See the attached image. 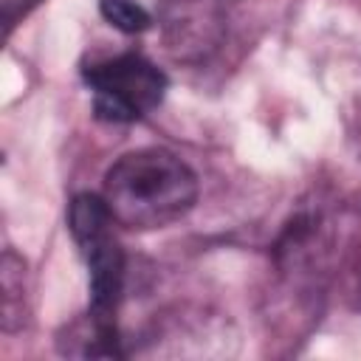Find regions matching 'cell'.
I'll list each match as a JSON object with an SVG mask.
<instances>
[{
	"mask_svg": "<svg viewBox=\"0 0 361 361\" xmlns=\"http://www.w3.org/2000/svg\"><path fill=\"white\" fill-rule=\"evenodd\" d=\"M102 197L118 226L164 228L195 206L197 175L175 152L147 147L121 155L107 169Z\"/></svg>",
	"mask_w": 361,
	"mask_h": 361,
	"instance_id": "6da1fadb",
	"label": "cell"
},
{
	"mask_svg": "<svg viewBox=\"0 0 361 361\" xmlns=\"http://www.w3.org/2000/svg\"><path fill=\"white\" fill-rule=\"evenodd\" d=\"M93 93V110L113 124H130L152 113L166 96V76L141 54H118L82 71Z\"/></svg>",
	"mask_w": 361,
	"mask_h": 361,
	"instance_id": "7a4b0ae2",
	"label": "cell"
},
{
	"mask_svg": "<svg viewBox=\"0 0 361 361\" xmlns=\"http://www.w3.org/2000/svg\"><path fill=\"white\" fill-rule=\"evenodd\" d=\"M87 262V285H90V310L99 319L116 322V307L124 290V251L110 228H102L76 243Z\"/></svg>",
	"mask_w": 361,
	"mask_h": 361,
	"instance_id": "3957f363",
	"label": "cell"
},
{
	"mask_svg": "<svg viewBox=\"0 0 361 361\" xmlns=\"http://www.w3.org/2000/svg\"><path fill=\"white\" fill-rule=\"evenodd\" d=\"M56 344H59V353L79 355V358H116V355H121L116 322L99 319L93 313L73 322L65 330V336L56 338Z\"/></svg>",
	"mask_w": 361,
	"mask_h": 361,
	"instance_id": "277c9868",
	"label": "cell"
},
{
	"mask_svg": "<svg viewBox=\"0 0 361 361\" xmlns=\"http://www.w3.org/2000/svg\"><path fill=\"white\" fill-rule=\"evenodd\" d=\"M0 288H3V330L11 333L23 324V259L14 251L3 254Z\"/></svg>",
	"mask_w": 361,
	"mask_h": 361,
	"instance_id": "5b68a950",
	"label": "cell"
},
{
	"mask_svg": "<svg viewBox=\"0 0 361 361\" xmlns=\"http://www.w3.org/2000/svg\"><path fill=\"white\" fill-rule=\"evenodd\" d=\"M99 11L113 28L124 34H141L152 25L149 11L135 0H99Z\"/></svg>",
	"mask_w": 361,
	"mask_h": 361,
	"instance_id": "8992f818",
	"label": "cell"
},
{
	"mask_svg": "<svg viewBox=\"0 0 361 361\" xmlns=\"http://www.w3.org/2000/svg\"><path fill=\"white\" fill-rule=\"evenodd\" d=\"M347 279H350V296H353V307H355V310H361V259H358V262L350 268Z\"/></svg>",
	"mask_w": 361,
	"mask_h": 361,
	"instance_id": "52a82bcc",
	"label": "cell"
}]
</instances>
